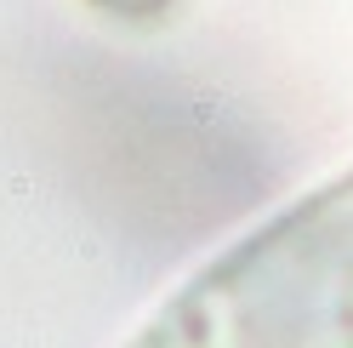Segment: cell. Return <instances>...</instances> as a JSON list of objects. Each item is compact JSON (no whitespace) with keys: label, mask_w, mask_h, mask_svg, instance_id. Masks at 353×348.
<instances>
[{"label":"cell","mask_w":353,"mask_h":348,"mask_svg":"<svg viewBox=\"0 0 353 348\" xmlns=\"http://www.w3.org/2000/svg\"><path fill=\"white\" fill-rule=\"evenodd\" d=\"M92 17H103L108 29H125V35H160L171 29L176 17L188 12V0H80Z\"/></svg>","instance_id":"cell-2"},{"label":"cell","mask_w":353,"mask_h":348,"mask_svg":"<svg viewBox=\"0 0 353 348\" xmlns=\"http://www.w3.org/2000/svg\"><path fill=\"white\" fill-rule=\"evenodd\" d=\"M120 348H353V166L194 263Z\"/></svg>","instance_id":"cell-1"}]
</instances>
